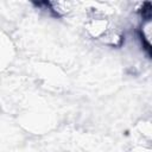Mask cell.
Returning a JSON list of instances; mask_svg holds the SVG:
<instances>
[{
  "label": "cell",
  "mask_w": 152,
  "mask_h": 152,
  "mask_svg": "<svg viewBox=\"0 0 152 152\" xmlns=\"http://www.w3.org/2000/svg\"><path fill=\"white\" fill-rule=\"evenodd\" d=\"M84 28L93 39L104 45L114 48L122 44L124 33L121 28L118 26L113 17L102 8L89 7L86 11Z\"/></svg>",
  "instance_id": "6da1fadb"
},
{
  "label": "cell",
  "mask_w": 152,
  "mask_h": 152,
  "mask_svg": "<svg viewBox=\"0 0 152 152\" xmlns=\"http://www.w3.org/2000/svg\"><path fill=\"white\" fill-rule=\"evenodd\" d=\"M50 6H52V11H55L59 15L68 14L71 12V2H65V1H57V2H50Z\"/></svg>",
  "instance_id": "3957f363"
},
{
  "label": "cell",
  "mask_w": 152,
  "mask_h": 152,
  "mask_svg": "<svg viewBox=\"0 0 152 152\" xmlns=\"http://www.w3.org/2000/svg\"><path fill=\"white\" fill-rule=\"evenodd\" d=\"M151 28H152L151 17H146L141 25V37H142V40L145 42L147 49H150V46H151Z\"/></svg>",
  "instance_id": "7a4b0ae2"
},
{
  "label": "cell",
  "mask_w": 152,
  "mask_h": 152,
  "mask_svg": "<svg viewBox=\"0 0 152 152\" xmlns=\"http://www.w3.org/2000/svg\"><path fill=\"white\" fill-rule=\"evenodd\" d=\"M134 152H151L150 148H145V147H137L134 150Z\"/></svg>",
  "instance_id": "277c9868"
}]
</instances>
